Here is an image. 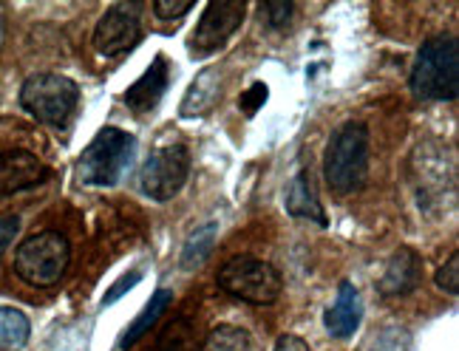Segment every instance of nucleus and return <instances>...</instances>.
Masks as SVG:
<instances>
[{
  "label": "nucleus",
  "mask_w": 459,
  "mask_h": 351,
  "mask_svg": "<svg viewBox=\"0 0 459 351\" xmlns=\"http://www.w3.org/2000/svg\"><path fill=\"white\" fill-rule=\"evenodd\" d=\"M190 173V150L185 145H168L151 153V159L143 165L139 184L143 193L156 201H168L179 193Z\"/></svg>",
  "instance_id": "nucleus-7"
},
{
  "label": "nucleus",
  "mask_w": 459,
  "mask_h": 351,
  "mask_svg": "<svg viewBox=\"0 0 459 351\" xmlns=\"http://www.w3.org/2000/svg\"><path fill=\"white\" fill-rule=\"evenodd\" d=\"M80 102V88L63 74H34L21 88L23 108L51 128H63L72 122Z\"/></svg>",
  "instance_id": "nucleus-5"
},
{
  "label": "nucleus",
  "mask_w": 459,
  "mask_h": 351,
  "mask_svg": "<svg viewBox=\"0 0 459 351\" xmlns=\"http://www.w3.org/2000/svg\"><path fill=\"white\" fill-rule=\"evenodd\" d=\"M275 351H309V346H307L301 338H295V335H284V338H278V343H275Z\"/></svg>",
  "instance_id": "nucleus-27"
},
{
  "label": "nucleus",
  "mask_w": 459,
  "mask_h": 351,
  "mask_svg": "<svg viewBox=\"0 0 459 351\" xmlns=\"http://www.w3.org/2000/svg\"><path fill=\"white\" fill-rule=\"evenodd\" d=\"M17 233H21V218H17V216L0 218V255L9 250V244L17 238Z\"/></svg>",
  "instance_id": "nucleus-25"
},
{
  "label": "nucleus",
  "mask_w": 459,
  "mask_h": 351,
  "mask_svg": "<svg viewBox=\"0 0 459 351\" xmlns=\"http://www.w3.org/2000/svg\"><path fill=\"white\" fill-rule=\"evenodd\" d=\"M287 210L295 216V218H309L315 224H326V216H324V207H321V199H317V193L312 187V176L309 170H301L292 179L290 190H287Z\"/></svg>",
  "instance_id": "nucleus-15"
},
{
  "label": "nucleus",
  "mask_w": 459,
  "mask_h": 351,
  "mask_svg": "<svg viewBox=\"0 0 459 351\" xmlns=\"http://www.w3.org/2000/svg\"><path fill=\"white\" fill-rule=\"evenodd\" d=\"M264 12H267V17H270V26H284L287 21H290V14H292V4L290 0H281V4H267L264 6Z\"/></svg>",
  "instance_id": "nucleus-26"
},
{
  "label": "nucleus",
  "mask_w": 459,
  "mask_h": 351,
  "mask_svg": "<svg viewBox=\"0 0 459 351\" xmlns=\"http://www.w3.org/2000/svg\"><path fill=\"white\" fill-rule=\"evenodd\" d=\"M216 247V224H204L202 230H196L182 250V267L185 270H196L202 267V263L210 258V253H213Z\"/></svg>",
  "instance_id": "nucleus-19"
},
{
  "label": "nucleus",
  "mask_w": 459,
  "mask_h": 351,
  "mask_svg": "<svg viewBox=\"0 0 459 351\" xmlns=\"http://www.w3.org/2000/svg\"><path fill=\"white\" fill-rule=\"evenodd\" d=\"M168 82H170V68L165 57H156L145 74L139 77L128 91H126V105L136 114V116H145L148 111H153L162 94L168 91Z\"/></svg>",
  "instance_id": "nucleus-11"
},
{
  "label": "nucleus",
  "mask_w": 459,
  "mask_h": 351,
  "mask_svg": "<svg viewBox=\"0 0 459 351\" xmlns=\"http://www.w3.org/2000/svg\"><path fill=\"white\" fill-rule=\"evenodd\" d=\"M202 351H253L250 335L238 326H216L213 331L207 335Z\"/></svg>",
  "instance_id": "nucleus-20"
},
{
  "label": "nucleus",
  "mask_w": 459,
  "mask_h": 351,
  "mask_svg": "<svg viewBox=\"0 0 459 351\" xmlns=\"http://www.w3.org/2000/svg\"><path fill=\"white\" fill-rule=\"evenodd\" d=\"M219 287L244 304L267 306L278 301L284 280H281V272L273 263L253 255H236L219 270Z\"/></svg>",
  "instance_id": "nucleus-6"
},
{
  "label": "nucleus",
  "mask_w": 459,
  "mask_h": 351,
  "mask_svg": "<svg viewBox=\"0 0 459 351\" xmlns=\"http://www.w3.org/2000/svg\"><path fill=\"white\" fill-rule=\"evenodd\" d=\"M221 91H219V72L216 68H204V72L190 82V91L182 99L179 114L193 119V116H204L216 108Z\"/></svg>",
  "instance_id": "nucleus-14"
},
{
  "label": "nucleus",
  "mask_w": 459,
  "mask_h": 351,
  "mask_svg": "<svg viewBox=\"0 0 459 351\" xmlns=\"http://www.w3.org/2000/svg\"><path fill=\"white\" fill-rule=\"evenodd\" d=\"M136 156V139L119 128H102L80 153L77 179L91 187H114L128 176Z\"/></svg>",
  "instance_id": "nucleus-1"
},
{
  "label": "nucleus",
  "mask_w": 459,
  "mask_h": 351,
  "mask_svg": "<svg viewBox=\"0 0 459 351\" xmlns=\"http://www.w3.org/2000/svg\"><path fill=\"white\" fill-rule=\"evenodd\" d=\"M153 351H202L199 335H196V323H193L190 318L170 321L162 329V335H159Z\"/></svg>",
  "instance_id": "nucleus-17"
},
{
  "label": "nucleus",
  "mask_w": 459,
  "mask_h": 351,
  "mask_svg": "<svg viewBox=\"0 0 459 351\" xmlns=\"http://www.w3.org/2000/svg\"><path fill=\"white\" fill-rule=\"evenodd\" d=\"M31 326L23 312L0 306V351H21L29 343Z\"/></svg>",
  "instance_id": "nucleus-18"
},
{
  "label": "nucleus",
  "mask_w": 459,
  "mask_h": 351,
  "mask_svg": "<svg viewBox=\"0 0 459 351\" xmlns=\"http://www.w3.org/2000/svg\"><path fill=\"white\" fill-rule=\"evenodd\" d=\"M170 304H173V292H168V289H159L151 301H148V306L139 312V318L128 326V331L122 335V348H131L136 340H143L148 331H151V326H156V321L162 318V314L170 309Z\"/></svg>",
  "instance_id": "nucleus-16"
},
{
  "label": "nucleus",
  "mask_w": 459,
  "mask_h": 351,
  "mask_svg": "<svg viewBox=\"0 0 459 351\" xmlns=\"http://www.w3.org/2000/svg\"><path fill=\"white\" fill-rule=\"evenodd\" d=\"M48 179V167L29 150L0 153V196H12Z\"/></svg>",
  "instance_id": "nucleus-10"
},
{
  "label": "nucleus",
  "mask_w": 459,
  "mask_h": 351,
  "mask_svg": "<svg viewBox=\"0 0 459 351\" xmlns=\"http://www.w3.org/2000/svg\"><path fill=\"white\" fill-rule=\"evenodd\" d=\"M363 318V304H360V295L355 289L351 280H343L338 287V297H334V306L326 312V331L332 338L346 340L358 331Z\"/></svg>",
  "instance_id": "nucleus-12"
},
{
  "label": "nucleus",
  "mask_w": 459,
  "mask_h": 351,
  "mask_svg": "<svg viewBox=\"0 0 459 351\" xmlns=\"http://www.w3.org/2000/svg\"><path fill=\"white\" fill-rule=\"evenodd\" d=\"M139 280H143V275H139V272H131V275H122L119 280H117V284L108 289V295H105L102 297V306H111V304H117L119 301V297H122V292H126V289H131V287H136L139 284Z\"/></svg>",
  "instance_id": "nucleus-24"
},
{
  "label": "nucleus",
  "mask_w": 459,
  "mask_h": 351,
  "mask_svg": "<svg viewBox=\"0 0 459 351\" xmlns=\"http://www.w3.org/2000/svg\"><path fill=\"white\" fill-rule=\"evenodd\" d=\"M193 9L190 0H182V4H176V0H156L153 4V14L159 21H173V17H182Z\"/></svg>",
  "instance_id": "nucleus-22"
},
{
  "label": "nucleus",
  "mask_w": 459,
  "mask_h": 351,
  "mask_svg": "<svg viewBox=\"0 0 459 351\" xmlns=\"http://www.w3.org/2000/svg\"><path fill=\"white\" fill-rule=\"evenodd\" d=\"M437 287L446 289L448 295H456L459 292V255L456 253L448 258L446 267H439V272H437Z\"/></svg>",
  "instance_id": "nucleus-21"
},
{
  "label": "nucleus",
  "mask_w": 459,
  "mask_h": 351,
  "mask_svg": "<svg viewBox=\"0 0 459 351\" xmlns=\"http://www.w3.org/2000/svg\"><path fill=\"white\" fill-rule=\"evenodd\" d=\"M326 182L334 193L349 196L358 193L368 179V128L363 122H346L332 136L324 162Z\"/></svg>",
  "instance_id": "nucleus-2"
},
{
  "label": "nucleus",
  "mask_w": 459,
  "mask_h": 351,
  "mask_svg": "<svg viewBox=\"0 0 459 351\" xmlns=\"http://www.w3.org/2000/svg\"><path fill=\"white\" fill-rule=\"evenodd\" d=\"M247 6L238 4V0H221V4H207L202 21L196 26V31L190 34L187 40V51L190 57H207L219 51L230 38L236 34V29L244 21Z\"/></svg>",
  "instance_id": "nucleus-8"
},
{
  "label": "nucleus",
  "mask_w": 459,
  "mask_h": 351,
  "mask_svg": "<svg viewBox=\"0 0 459 351\" xmlns=\"http://www.w3.org/2000/svg\"><path fill=\"white\" fill-rule=\"evenodd\" d=\"M143 38L139 4H117L102 14L94 29V46L102 57H122Z\"/></svg>",
  "instance_id": "nucleus-9"
},
{
  "label": "nucleus",
  "mask_w": 459,
  "mask_h": 351,
  "mask_svg": "<svg viewBox=\"0 0 459 351\" xmlns=\"http://www.w3.org/2000/svg\"><path fill=\"white\" fill-rule=\"evenodd\" d=\"M264 102H267V85H264V82H255V85L250 88V91H247V94L238 99L241 111H244V114H250V116L261 108Z\"/></svg>",
  "instance_id": "nucleus-23"
},
{
  "label": "nucleus",
  "mask_w": 459,
  "mask_h": 351,
  "mask_svg": "<svg viewBox=\"0 0 459 351\" xmlns=\"http://www.w3.org/2000/svg\"><path fill=\"white\" fill-rule=\"evenodd\" d=\"M420 270L422 261L414 250H397L392 261L385 263V272L377 287L383 295H409L420 284Z\"/></svg>",
  "instance_id": "nucleus-13"
},
{
  "label": "nucleus",
  "mask_w": 459,
  "mask_h": 351,
  "mask_svg": "<svg viewBox=\"0 0 459 351\" xmlns=\"http://www.w3.org/2000/svg\"><path fill=\"white\" fill-rule=\"evenodd\" d=\"M72 261V244L57 230H43L26 238L14 253V272L29 287H55Z\"/></svg>",
  "instance_id": "nucleus-4"
},
{
  "label": "nucleus",
  "mask_w": 459,
  "mask_h": 351,
  "mask_svg": "<svg viewBox=\"0 0 459 351\" xmlns=\"http://www.w3.org/2000/svg\"><path fill=\"white\" fill-rule=\"evenodd\" d=\"M411 91L422 99H454L459 91V51L448 34L420 48L411 68Z\"/></svg>",
  "instance_id": "nucleus-3"
}]
</instances>
